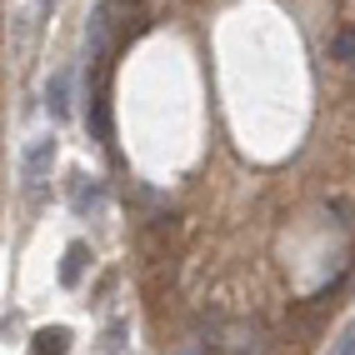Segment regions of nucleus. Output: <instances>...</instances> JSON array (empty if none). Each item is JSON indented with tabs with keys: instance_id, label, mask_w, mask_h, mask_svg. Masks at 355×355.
Here are the masks:
<instances>
[{
	"instance_id": "f257e3e1",
	"label": "nucleus",
	"mask_w": 355,
	"mask_h": 355,
	"mask_svg": "<svg viewBox=\"0 0 355 355\" xmlns=\"http://www.w3.org/2000/svg\"><path fill=\"white\" fill-rule=\"evenodd\" d=\"M51 165H55V135H35L26 155H20V175H26L31 191H40V180L51 175Z\"/></svg>"
},
{
	"instance_id": "f03ea898",
	"label": "nucleus",
	"mask_w": 355,
	"mask_h": 355,
	"mask_svg": "<svg viewBox=\"0 0 355 355\" xmlns=\"http://www.w3.org/2000/svg\"><path fill=\"white\" fill-rule=\"evenodd\" d=\"M85 266H90V245L85 241H70L65 245V260H60V286L76 291L80 280H85Z\"/></svg>"
},
{
	"instance_id": "7ed1b4c3",
	"label": "nucleus",
	"mask_w": 355,
	"mask_h": 355,
	"mask_svg": "<svg viewBox=\"0 0 355 355\" xmlns=\"http://www.w3.org/2000/svg\"><path fill=\"white\" fill-rule=\"evenodd\" d=\"M45 110H51V121H65L70 115V70H55L45 80Z\"/></svg>"
},
{
	"instance_id": "20e7f679",
	"label": "nucleus",
	"mask_w": 355,
	"mask_h": 355,
	"mask_svg": "<svg viewBox=\"0 0 355 355\" xmlns=\"http://www.w3.org/2000/svg\"><path fill=\"white\" fill-rule=\"evenodd\" d=\"M70 205H76L80 216H85V210H101V205H105V185H101V180H90V175H80V180H76V191H70Z\"/></svg>"
},
{
	"instance_id": "39448f33",
	"label": "nucleus",
	"mask_w": 355,
	"mask_h": 355,
	"mask_svg": "<svg viewBox=\"0 0 355 355\" xmlns=\"http://www.w3.org/2000/svg\"><path fill=\"white\" fill-rule=\"evenodd\" d=\"M35 355H65L70 350V330L65 325H45V330H35V345H31Z\"/></svg>"
},
{
	"instance_id": "423d86ee",
	"label": "nucleus",
	"mask_w": 355,
	"mask_h": 355,
	"mask_svg": "<svg viewBox=\"0 0 355 355\" xmlns=\"http://www.w3.org/2000/svg\"><path fill=\"white\" fill-rule=\"evenodd\" d=\"M336 60L340 65H355V31H340L336 35Z\"/></svg>"
},
{
	"instance_id": "0eeeda50",
	"label": "nucleus",
	"mask_w": 355,
	"mask_h": 355,
	"mask_svg": "<svg viewBox=\"0 0 355 355\" xmlns=\"http://www.w3.org/2000/svg\"><path fill=\"white\" fill-rule=\"evenodd\" d=\"M330 355H355V325L345 330V336L336 340V350H330Z\"/></svg>"
},
{
	"instance_id": "6e6552de",
	"label": "nucleus",
	"mask_w": 355,
	"mask_h": 355,
	"mask_svg": "<svg viewBox=\"0 0 355 355\" xmlns=\"http://www.w3.org/2000/svg\"><path fill=\"white\" fill-rule=\"evenodd\" d=\"M40 6H51V0H40Z\"/></svg>"
},
{
	"instance_id": "1a4fd4ad",
	"label": "nucleus",
	"mask_w": 355,
	"mask_h": 355,
	"mask_svg": "<svg viewBox=\"0 0 355 355\" xmlns=\"http://www.w3.org/2000/svg\"><path fill=\"white\" fill-rule=\"evenodd\" d=\"M180 355H191V350H180Z\"/></svg>"
}]
</instances>
